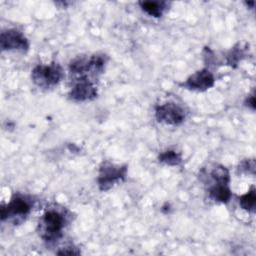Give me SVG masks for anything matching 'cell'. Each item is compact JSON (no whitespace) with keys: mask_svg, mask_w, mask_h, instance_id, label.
I'll list each match as a JSON object with an SVG mask.
<instances>
[{"mask_svg":"<svg viewBox=\"0 0 256 256\" xmlns=\"http://www.w3.org/2000/svg\"><path fill=\"white\" fill-rule=\"evenodd\" d=\"M67 223L66 214L55 208L48 209L39 221L40 237L48 243L59 240L63 235V230Z\"/></svg>","mask_w":256,"mask_h":256,"instance_id":"6da1fadb","label":"cell"},{"mask_svg":"<svg viewBox=\"0 0 256 256\" xmlns=\"http://www.w3.org/2000/svg\"><path fill=\"white\" fill-rule=\"evenodd\" d=\"M33 200L30 196L24 194H14L6 206L1 208V220L16 219V222L23 221L31 212Z\"/></svg>","mask_w":256,"mask_h":256,"instance_id":"7a4b0ae2","label":"cell"},{"mask_svg":"<svg viewBox=\"0 0 256 256\" xmlns=\"http://www.w3.org/2000/svg\"><path fill=\"white\" fill-rule=\"evenodd\" d=\"M127 165H116L109 161H103L99 167L97 184L100 191H108L115 184L122 182L127 176Z\"/></svg>","mask_w":256,"mask_h":256,"instance_id":"3957f363","label":"cell"},{"mask_svg":"<svg viewBox=\"0 0 256 256\" xmlns=\"http://www.w3.org/2000/svg\"><path fill=\"white\" fill-rule=\"evenodd\" d=\"M63 77V71L58 63L39 64L31 72V79L38 87L51 88L56 86Z\"/></svg>","mask_w":256,"mask_h":256,"instance_id":"277c9868","label":"cell"},{"mask_svg":"<svg viewBox=\"0 0 256 256\" xmlns=\"http://www.w3.org/2000/svg\"><path fill=\"white\" fill-rule=\"evenodd\" d=\"M155 118L159 123L177 126L184 122L186 113L179 104L167 102L155 107Z\"/></svg>","mask_w":256,"mask_h":256,"instance_id":"5b68a950","label":"cell"},{"mask_svg":"<svg viewBox=\"0 0 256 256\" xmlns=\"http://www.w3.org/2000/svg\"><path fill=\"white\" fill-rule=\"evenodd\" d=\"M0 47L2 51L26 52L29 49V41L21 31L7 29L0 34Z\"/></svg>","mask_w":256,"mask_h":256,"instance_id":"8992f818","label":"cell"},{"mask_svg":"<svg viewBox=\"0 0 256 256\" xmlns=\"http://www.w3.org/2000/svg\"><path fill=\"white\" fill-rule=\"evenodd\" d=\"M214 84H215V77L212 74V72L207 68H203L191 74L181 84V86L188 90L203 92L213 87Z\"/></svg>","mask_w":256,"mask_h":256,"instance_id":"52a82bcc","label":"cell"},{"mask_svg":"<svg viewBox=\"0 0 256 256\" xmlns=\"http://www.w3.org/2000/svg\"><path fill=\"white\" fill-rule=\"evenodd\" d=\"M97 88L87 77H80L69 92V98L75 102H86L97 97Z\"/></svg>","mask_w":256,"mask_h":256,"instance_id":"ba28073f","label":"cell"},{"mask_svg":"<svg viewBox=\"0 0 256 256\" xmlns=\"http://www.w3.org/2000/svg\"><path fill=\"white\" fill-rule=\"evenodd\" d=\"M208 194L213 201L224 204L228 203L232 197V192L229 187V184L214 183L210 186Z\"/></svg>","mask_w":256,"mask_h":256,"instance_id":"9c48e42d","label":"cell"},{"mask_svg":"<svg viewBox=\"0 0 256 256\" xmlns=\"http://www.w3.org/2000/svg\"><path fill=\"white\" fill-rule=\"evenodd\" d=\"M138 4L144 12L155 18L161 17L168 7L166 1H141Z\"/></svg>","mask_w":256,"mask_h":256,"instance_id":"30bf717a","label":"cell"},{"mask_svg":"<svg viewBox=\"0 0 256 256\" xmlns=\"http://www.w3.org/2000/svg\"><path fill=\"white\" fill-rule=\"evenodd\" d=\"M106 62H107V57L104 54H94L90 56L87 61L86 74L97 76L103 73Z\"/></svg>","mask_w":256,"mask_h":256,"instance_id":"8fae6325","label":"cell"},{"mask_svg":"<svg viewBox=\"0 0 256 256\" xmlns=\"http://www.w3.org/2000/svg\"><path fill=\"white\" fill-rule=\"evenodd\" d=\"M240 207L249 212L254 213L255 212V206H256V190L252 186L245 194L241 195L238 199Z\"/></svg>","mask_w":256,"mask_h":256,"instance_id":"7c38bea8","label":"cell"},{"mask_svg":"<svg viewBox=\"0 0 256 256\" xmlns=\"http://www.w3.org/2000/svg\"><path fill=\"white\" fill-rule=\"evenodd\" d=\"M159 162L169 165V166H178L182 162V156L179 152L175 150H165L158 155Z\"/></svg>","mask_w":256,"mask_h":256,"instance_id":"4fadbf2b","label":"cell"},{"mask_svg":"<svg viewBox=\"0 0 256 256\" xmlns=\"http://www.w3.org/2000/svg\"><path fill=\"white\" fill-rule=\"evenodd\" d=\"M245 53L240 44H236L226 55V64L231 67H236L243 59Z\"/></svg>","mask_w":256,"mask_h":256,"instance_id":"5bb4252c","label":"cell"},{"mask_svg":"<svg viewBox=\"0 0 256 256\" xmlns=\"http://www.w3.org/2000/svg\"><path fill=\"white\" fill-rule=\"evenodd\" d=\"M239 170L243 173H251L254 175L255 173V161L254 159H245L239 164Z\"/></svg>","mask_w":256,"mask_h":256,"instance_id":"9a60e30c","label":"cell"},{"mask_svg":"<svg viewBox=\"0 0 256 256\" xmlns=\"http://www.w3.org/2000/svg\"><path fill=\"white\" fill-rule=\"evenodd\" d=\"M245 104H246V106H248V107L251 108L252 110L255 109V97H254L253 94L250 95L249 97H247V99H246V101H245Z\"/></svg>","mask_w":256,"mask_h":256,"instance_id":"2e32d148","label":"cell"}]
</instances>
